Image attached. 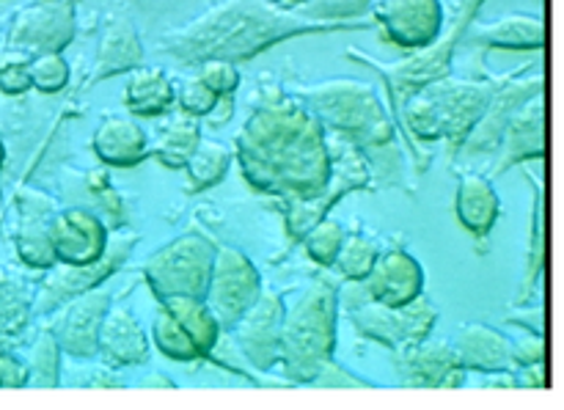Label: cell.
<instances>
[{"label": "cell", "instance_id": "7", "mask_svg": "<svg viewBox=\"0 0 564 410\" xmlns=\"http://www.w3.org/2000/svg\"><path fill=\"white\" fill-rule=\"evenodd\" d=\"M350 314L364 334L391 347H400V350L427 339L438 320V309L424 295L413 298L405 306H383L378 301L356 303Z\"/></svg>", "mask_w": 564, "mask_h": 410}, {"label": "cell", "instance_id": "18", "mask_svg": "<svg viewBox=\"0 0 564 410\" xmlns=\"http://www.w3.org/2000/svg\"><path fill=\"white\" fill-rule=\"evenodd\" d=\"M452 347L457 353V362L463 369H482V373H505L512 367L510 339L499 334L490 325H463L452 339Z\"/></svg>", "mask_w": 564, "mask_h": 410}, {"label": "cell", "instance_id": "28", "mask_svg": "<svg viewBox=\"0 0 564 410\" xmlns=\"http://www.w3.org/2000/svg\"><path fill=\"white\" fill-rule=\"evenodd\" d=\"M375 259H378L375 242L364 240V237H345V242H341L339 253H336L330 268H336L341 276H347V279L361 281L367 279V273L372 270Z\"/></svg>", "mask_w": 564, "mask_h": 410}, {"label": "cell", "instance_id": "30", "mask_svg": "<svg viewBox=\"0 0 564 410\" xmlns=\"http://www.w3.org/2000/svg\"><path fill=\"white\" fill-rule=\"evenodd\" d=\"M28 77H31V86H36L39 91L53 94L66 86L69 66H66V61L58 53H42L33 64H28Z\"/></svg>", "mask_w": 564, "mask_h": 410}, {"label": "cell", "instance_id": "9", "mask_svg": "<svg viewBox=\"0 0 564 410\" xmlns=\"http://www.w3.org/2000/svg\"><path fill=\"white\" fill-rule=\"evenodd\" d=\"M281 323H284V306L273 292H264V295L259 292L257 301L240 314L235 323L237 342L253 367L270 369L279 362Z\"/></svg>", "mask_w": 564, "mask_h": 410}, {"label": "cell", "instance_id": "36", "mask_svg": "<svg viewBox=\"0 0 564 410\" xmlns=\"http://www.w3.org/2000/svg\"><path fill=\"white\" fill-rule=\"evenodd\" d=\"M510 356L512 364H518V367L545 362V342L540 336H523V339L510 342Z\"/></svg>", "mask_w": 564, "mask_h": 410}, {"label": "cell", "instance_id": "26", "mask_svg": "<svg viewBox=\"0 0 564 410\" xmlns=\"http://www.w3.org/2000/svg\"><path fill=\"white\" fill-rule=\"evenodd\" d=\"M110 268H99L97 262L91 265H66V268H58L47 279V301L44 306H55V303L66 301L69 295H77V292H86L97 284L102 276H108Z\"/></svg>", "mask_w": 564, "mask_h": 410}, {"label": "cell", "instance_id": "20", "mask_svg": "<svg viewBox=\"0 0 564 410\" xmlns=\"http://www.w3.org/2000/svg\"><path fill=\"white\" fill-rule=\"evenodd\" d=\"M501 213L499 193L482 176H466L457 187V218L474 235H488Z\"/></svg>", "mask_w": 564, "mask_h": 410}, {"label": "cell", "instance_id": "12", "mask_svg": "<svg viewBox=\"0 0 564 410\" xmlns=\"http://www.w3.org/2000/svg\"><path fill=\"white\" fill-rule=\"evenodd\" d=\"M55 262L91 265L105 253V229L86 209H66L50 224Z\"/></svg>", "mask_w": 564, "mask_h": 410}, {"label": "cell", "instance_id": "14", "mask_svg": "<svg viewBox=\"0 0 564 410\" xmlns=\"http://www.w3.org/2000/svg\"><path fill=\"white\" fill-rule=\"evenodd\" d=\"M339 91H330L328 86L319 88V110H323L325 119L334 121L341 130H367L372 141L391 136V127H386L383 110L378 102H372V94L369 88L358 86L356 91H347V83H334Z\"/></svg>", "mask_w": 564, "mask_h": 410}, {"label": "cell", "instance_id": "40", "mask_svg": "<svg viewBox=\"0 0 564 410\" xmlns=\"http://www.w3.org/2000/svg\"><path fill=\"white\" fill-rule=\"evenodd\" d=\"M143 389H152V386H160V389H174L171 380H160V375H152V380H143Z\"/></svg>", "mask_w": 564, "mask_h": 410}, {"label": "cell", "instance_id": "2", "mask_svg": "<svg viewBox=\"0 0 564 410\" xmlns=\"http://www.w3.org/2000/svg\"><path fill=\"white\" fill-rule=\"evenodd\" d=\"M303 28L306 22L281 14L264 0H229L165 42L174 44L169 50L185 58H246L253 50H262L264 44L292 36Z\"/></svg>", "mask_w": 564, "mask_h": 410}, {"label": "cell", "instance_id": "25", "mask_svg": "<svg viewBox=\"0 0 564 410\" xmlns=\"http://www.w3.org/2000/svg\"><path fill=\"white\" fill-rule=\"evenodd\" d=\"M479 39L505 50H538L545 44V25L538 17L512 14L485 28Z\"/></svg>", "mask_w": 564, "mask_h": 410}, {"label": "cell", "instance_id": "24", "mask_svg": "<svg viewBox=\"0 0 564 410\" xmlns=\"http://www.w3.org/2000/svg\"><path fill=\"white\" fill-rule=\"evenodd\" d=\"M198 138V125L196 119H191V114L174 116L165 127H160L158 138L152 143V152L158 154L160 163L171 165V169H182L187 163V158L193 154Z\"/></svg>", "mask_w": 564, "mask_h": 410}, {"label": "cell", "instance_id": "16", "mask_svg": "<svg viewBox=\"0 0 564 410\" xmlns=\"http://www.w3.org/2000/svg\"><path fill=\"white\" fill-rule=\"evenodd\" d=\"M72 25H75V17H72L69 3L36 6L20 14L17 31L11 33V44L17 42L31 50H42V53H58L72 39Z\"/></svg>", "mask_w": 564, "mask_h": 410}, {"label": "cell", "instance_id": "23", "mask_svg": "<svg viewBox=\"0 0 564 410\" xmlns=\"http://www.w3.org/2000/svg\"><path fill=\"white\" fill-rule=\"evenodd\" d=\"M521 114V110H518ZM507 163L512 160H527L540 158L545 149V127H543V108H540V97L534 94L532 102L523 108L521 116L510 119L507 125ZM505 163V165H507Z\"/></svg>", "mask_w": 564, "mask_h": 410}, {"label": "cell", "instance_id": "13", "mask_svg": "<svg viewBox=\"0 0 564 410\" xmlns=\"http://www.w3.org/2000/svg\"><path fill=\"white\" fill-rule=\"evenodd\" d=\"M369 298L383 306H405L413 298L422 295L424 273L411 253L391 248L389 253L375 259L372 270L367 273Z\"/></svg>", "mask_w": 564, "mask_h": 410}, {"label": "cell", "instance_id": "32", "mask_svg": "<svg viewBox=\"0 0 564 410\" xmlns=\"http://www.w3.org/2000/svg\"><path fill=\"white\" fill-rule=\"evenodd\" d=\"M372 0H306L303 3V17L312 20H345V17H358L369 9Z\"/></svg>", "mask_w": 564, "mask_h": 410}, {"label": "cell", "instance_id": "15", "mask_svg": "<svg viewBox=\"0 0 564 410\" xmlns=\"http://www.w3.org/2000/svg\"><path fill=\"white\" fill-rule=\"evenodd\" d=\"M110 306L108 292H86L64 309L55 328V342L75 358L97 356V336L105 312Z\"/></svg>", "mask_w": 564, "mask_h": 410}, {"label": "cell", "instance_id": "38", "mask_svg": "<svg viewBox=\"0 0 564 410\" xmlns=\"http://www.w3.org/2000/svg\"><path fill=\"white\" fill-rule=\"evenodd\" d=\"M314 384H317V386H361L358 380H352L350 373H345V369L336 367L334 362L323 364V369L317 373Z\"/></svg>", "mask_w": 564, "mask_h": 410}, {"label": "cell", "instance_id": "10", "mask_svg": "<svg viewBox=\"0 0 564 410\" xmlns=\"http://www.w3.org/2000/svg\"><path fill=\"white\" fill-rule=\"evenodd\" d=\"M400 375L405 386L419 389H449L463 384V364L452 342L422 339L400 350Z\"/></svg>", "mask_w": 564, "mask_h": 410}, {"label": "cell", "instance_id": "19", "mask_svg": "<svg viewBox=\"0 0 564 410\" xmlns=\"http://www.w3.org/2000/svg\"><path fill=\"white\" fill-rule=\"evenodd\" d=\"M94 149H97L99 158L110 165H135L147 158L149 138L132 119L108 116V119L97 127Z\"/></svg>", "mask_w": 564, "mask_h": 410}, {"label": "cell", "instance_id": "1", "mask_svg": "<svg viewBox=\"0 0 564 410\" xmlns=\"http://www.w3.org/2000/svg\"><path fill=\"white\" fill-rule=\"evenodd\" d=\"M242 163L253 185L314 193L328 185V152L317 125L297 110H264L242 138Z\"/></svg>", "mask_w": 564, "mask_h": 410}, {"label": "cell", "instance_id": "33", "mask_svg": "<svg viewBox=\"0 0 564 410\" xmlns=\"http://www.w3.org/2000/svg\"><path fill=\"white\" fill-rule=\"evenodd\" d=\"M33 380L39 386H58V342L53 334L42 336L33 350Z\"/></svg>", "mask_w": 564, "mask_h": 410}, {"label": "cell", "instance_id": "22", "mask_svg": "<svg viewBox=\"0 0 564 410\" xmlns=\"http://www.w3.org/2000/svg\"><path fill=\"white\" fill-rule=\"evenodd\" d=\"M174 102V86L163 69H135L127 83V110L135 116H160Z\"/></svg>", "mask_w": 564, "mask_h": 410}, {"label": "cell", "instance_id": "6", "mask_svg": "<svg viewBox=\"0 0 564 410\" xmlns=\"http://www.w3.org/2000/svg\"><path fill=\"white\" fill-rule=\"evenodd\" d=\"M215 248L202 237H180L147 262V279L160 298H202L207 295L213 276Z\"/></svg>", "mask_w": 564, "mask_h": 410}, {"label": "cell", "instance_id": "42", "mask_svg": "<svg viewBox=\"0 0 564 410\" xmlns=\"http://www.w3.org/2000/svg\"><path fill=\"white\" fill-rule=\"evenodd\" d=\"M0 163H3V147H0Z\"/></svg>", "mask_w": 564, "mask_h": 410}, {"label": "cell", "instance_id": "5", "mask_svg": "<svg viewBox=\"0 0 564 410\" xmlns=\"http://www.w3.org/2000/svg\"><path fill=\"white\" fill-rule=\"evenodd\" d=\"M220 323L202 298H165L154 314L152 334L160 353L174 362H193L207 356L218 342Z\"/></svg>", "mask_w": 564, "mask_h": 410}, {"label": "cell", "instance_id": "31", "mask_svg": "<svg viewBox=\"0 0 564 410\" xmlns=\"http://www.w3.org/2000/svg\"><path fill=\"white\" fill-rule=\"evenodd\" d=\"M20 253L28 265H36V268H53L55 253L53 242H50V224L44 229H33L28 226L20 237Z\"/></svg>", "mask_w": 564, "mask_h": 410}, {"label": "cell", "instance_id": "4", "mask_svg": "<svg viewBox=\"0 0 564 410\" xmlns=\"http://www.w3.org/2000/svg\"><path fill=\"white\" fill-rule=\"evenodd\" d=\"M490 105V88L479 83H438L408 105V121L422 138H466Z\"/></svg>", "mask_w": 564, "mask_h": 410}, {"label": "cell", "instance_id": "3", "mask_svg": "<svg viewBox=\"0 0 564 410\" xmlns=\"http://www.w3.org/2000/svg\"><path fill=\"white\" fill-rule=\"evenodd\" d=\"M336 342V292L330 284H314L281 323V350L286 375L314 380L330 362Z\"/></svg>", "mask_w": 564, "mask_h": 410}, {"label": "cell", "instance_id": "8", "mask_svg": "<svg viewBox=\"0 0 564 410\" xmlns=\"http://www.w3.org/2000/svg\"><path fill=\"white\" fill-rule=\"evenodd\" d=\"M207 306L220 325L235 328L240 314L259 298V273L240 251L220 248L215 253L213 276L207 284Z\"/></svg>", "mask_w": 564, "mask_h": 410}, {"label": "cell", "instance_id": "17", "mask_svg": "<svg viewBox=\"0 0 564 410\" xmlns=\"http://www.w3.org/2000/svg\"><path fill=\"white\" fill-rule=\"evenodd\" d=\"M97 353L113 367L141 364L149 353V342L138 320L127 309H108L99 325Z\"/></svg>", "mask_w": 564, "mask_h": 410}, {"label": "cell", "instance_id": "39", "mask_svg": "<svg viewBox=\"0 0 564 410\" xmlns=\"http://www.w3.org/2000/svg\"><path fill=\"white\" fill-rule=\"evenodd\" d=\"M25 367L9 356H0V386H25Z\"/></svg>", "mask_w": 564, "mask_h": 410}, {"label": "cell", "instance_id": "41", "mask_svg": "<svg viewBox=\"0 0 564 410\" xmlns=\"http://www.w3.org/2000/svg\"><path fill=\"white\" fill-rule=\"evenodd\" d=\"M264 3L275 6V9H292V6H303L306 0H264Z\"/></svg>", "mask_w": 564, "mask_h": 410}, {"label": "cell", "instance_id": "29", "mask_svg": "<svg viewBox=\"0 0 564 410\" xmlns=\"http://www.w3.org/2000/svg\"><path fill=\"white\" fill-rule=\"evenodd\" d=\"M345 242V229L336 220H317L306 229V251L314 262L330 268Z\"/></svg>", "mask_w": 564, "mask_h": 410}, {"label": "cell", "instance_id": "34", "mask_svg": "<svg viewBox=\"0 0 564 410\" xmlns=\"http://www.w3.org/2000/svg\"><path fill=\"white\" fill-rule=\"evenodd\" d=\"M198 77H202L218 97L231 94L237 88V83H240V72L235 69V64H231L229 58H207L202 64V75Z\"/></svg>", "mask_w": 564, "mask_h": 410}, {"label": "cell", "instance_id": "27", "mask_svg": "<svg viewBox=\"0 0 564 410\" xmlns=\"http://www.w3.org/2000/svg\"><path fill=\"white\" fill-rule=\"evenodd\" d=\"M229 149L218 141H198L193 154L187 158V174H191V191H202V187L215 185L220 176L229 169Z\"/></svg>", "mask_w": 564, "mask_h": 410}, {"label": "cell", "instance_id": "37", "mask_svg": "<svg viewBox=\"0 0 564 410\" xmlns=\"http://www.w3.org/2000/svg\"><path fill=\"white\" fill-rule=\"evenodd\" d=\"M31 86V77H28V66H6L0 72V88L6 94H22Z\"/></svg>", "mask_w": 564, "mask_h": 410}, {"label": "cell", "instance_id": "11", "mask_svg": "<svg viewBox=\"0 0 564 410\" xmlns=\"http://www.w3.org/2000/svg\"><path fill=\"white\" fill-rule=\"evenodd\" d=\"M378 17L391 42L411 50L433 44L444 20L438 0H383Z\"/></svg>", "mask_w": 564, "mask_h": 410}, {"label": "cell", "instance_id": "35", "mask_svg": "<svg viewBox=\"0 0 564 410\" xmlns=\"http://www.w3.org/2000/svg\"><path fill=\"white\" fill-rule=\"evenodd\" d=\"M180 102H182V110H185V114L207 116V114H213V108L218 105V94H215L213 88L202 80V77H193V80H187L185 86H182Z\"/></svg>", "mask_w": 564, "mask_h": 410}, {"label": "cell", "instance_id": "21", "mask_svg": "<svg viewBox=\"0 0 564 410\" xmlns=\"http://www.w3.org/2000/svg\"><path fill=\"white\" fill-rule=\"evenodd\" d=\"M143 50L138 42V33L132 28V22L127 17H119L108 25L102 42H99V55H97V75L108 77L116 72L132 69V66L141 64Z\"/></svg>", "mask_w": 564, "mask_h": 410}]
</instances>
